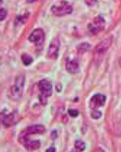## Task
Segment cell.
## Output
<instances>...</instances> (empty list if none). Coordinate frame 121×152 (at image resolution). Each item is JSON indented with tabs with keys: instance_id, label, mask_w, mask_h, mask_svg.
I'll return each mask as SVG.
<instances>
[{
	"instance_id": "cell-1",
	"label": "cell",
	"mask_w": 121,
	"mask_h": 152,
	"mask_svg": "<svg viewBox=\"0 0 121 152\" xmlns=\"http://www.w3.org/2000/svg\"><path fill=\"white\" fill-rule=\"evenodd\" d=\"M25 81L26 77L23 74L19 75L16 78L14 84L11 87L9 91V96L11 99L17 101V100L20 99L22 97Z\"/></svg>"
},
{
	"instance_id": "cell-2",
	"label": "cell",
	"mask_w": 121,
	"mask_h": 152,
	"mask_svg": "<svg viewBox=\"0 0 121 152\" xmlns=\"http://www.w3.org/2000/svg\"><path fill=\"white\" fill-rule=\"evenodd\" d=\"M72 7L65 1H60L56 4H54L51 7V12L55 16H62L71 14L72 12Z\"/></svg>"
},
{
	"instance_id": "cell-3",
	"label": "cell",
	"mask_w": 121,
	"mask_h": 152,
	"mask_svg": "<svg viewBox=\"0 0 121 152\" xmlns=\"http://www.w3.org/2000/svg\"><path fill=\"white\" fill-rule=\"evenodd\" d=\"M113 41V38L111 36L108 37V38L103 39L101 42H100L98 44L97 46L94 49V56L95 57H101L106 53V51L109 50L110 46L111 45Z\"/></svg>"
},
{
	"instance_id": "cell-4",
	"label": "cell",
	"mask_w": 121,
	"mask_h": 152,
	"mask_svg": "<svg viewBox=\"0 0 121 152\" xmlns=\"http://www.w3.org/2000/svg\"><path fill=\"white\" fill-rule=\"evenodd\" d=\"M106 26V21L104 18L100 16L95 17L92 23L89 24V30L92 34L96 35L102 31L104 29Z\"/></svg>"
},
{
	"instance_id": "cell-5",
	"label": "cell",
	"mask_w": 121,
	"mask_h": 152,
	"mask_svg": "<svg viewBox=\"0 0 121 152\" xmlns=\"http://www.w3.org/2000/svg\"><path fill=\"white\" fill-rule=\"evenodd\" d=\"M38 88L40 92V95L39 98H44V99H47L48 98L52 96L53 87H52L51 83L47 79H42L39 81Z\"/></svg>"
},
{
	"instance_id": "cell-6",
	"label": "cell",
	"mask_w": 121,
	"mask_h": 152,
	"mask_svg": "<svg viewBox=\"0 0 121 152\" xmlns=\"http://www.w3.org/2000/svg\"><path fill=\"white\" fill-rule=\"evenodd\" d=\"M45 33L41 28H37L31 33L29 40L37 47L42 46L45 41Z\"/></svg>"
},
{
	"instance_id": "cell-7",
	"label": "cell",
	"mask_w": 121,
	"mask_h": 152,
	"mask_svg": "<svg viewBox=\"0 0 121 152\" xmlns=\"http://www.w3.org/2000/svg\"><path fill=\"white\" fill-rule=\"evenodd\" d=\"M18 142L21 144L24 147L29 151H33L40 148V142L39 140H30L29 137L18 136Z\"/></svg>"
},
{
	"instance_id": "cell-8",
	"label": "cell",
	"mask_w": 121,
	"mask_h": 152,
	"mask_svg": "<svg viewBox=\"0 0 121 152\" xmlns=\"http://www.w3.org/2000/svg\"><path fill=\"white\" fill-rule=\"evenodd\" d=\"M45 132V127L44 125H34L27 127L24 129L23 131L20 133L18 136L21 137H29L31 134H43Z\"/></svg>"
},
{
	"instance_id": "cell-9",
	"label": "cell",
	"mask_w": 121,
	"mask_h": 152,
	"mask_svg": "<svg viewBox=\"0 0 121 152\" xmlns=\"http://www.w3.org/2000/svg\"><path fill=\"white\" fill-rule=\"evenodd\" d=\"M59 45H60V42H59V38H55L52 40L48 50L47 56L48 58L51 59V60H56V59H57Z\"/></svg>"
},
{
	"instance_id": "cell-10",
	"label": "cell",
	"mask_w": 121,
	"mask_h": 152,
	"mask_svg": "<svg viewBox=\"0 0 121 152\" xmlns=\"http://www.w3.org/2000/svg\"><path fill=\"white\" fill-rule=\"evenodd\" d=\"M106 101V97L103 94H96L90 100V107L92 109H96L98 107L103 106Z\"/></svg>"
},
{
	"instance_id": "cell-11",
	"label": "cell",
	"mask_w": 121,
	"mask_h": 152,
	"mask_svg": "<svg viewBox=\"0 0 121 152\" xmlns=\"http://www.w3.org/2000/svg\"><path fill=\"white\" fill-rule=\"evenodd\" d=\"M18 121V115L15 113H12L5 115L2 118V123L5 127H9L11 126L14 125Z\"/></svg>"
},
{
	"instance_id": "cell-12",
	"label": "cell",
	"mask_w": 121,
	"mask_h": 152,
	"mask_svg": "<svg viewBox=\"0 0 121 152\" xmlns=\"http://www.w3.org/2000/svg\"><path fill=\"white\" fill-rule=\"evenodd\" d=\"M65 68H66L67 72H69V73L76 74L79 71V63L76 60H69L66 62Z\"/></svg>"
},
{
	"instance_id": "cell-13",
	"label": "cell",
	"mask_w": 121,
	"mask_h": 152,
	"mask_svg": "<svg viewBox=\"0 0 121 152\" xmlns=\"http://www.w3.org/2000/svg\"><path fill=\"white\" fill-rule=\"evenodd\" d=\"M21 61L25 66H29L33 62V57L27 53H23L21 55Z\"/></svg>"
},
{
	"instance_id": "cell-14",
	"label": "cell",
	"mask_w": 121,
	"mask_h": 152,
	"mask_svg": "<svg viewBox=\"0 0 121 152\" xmlns=\"http://www.w3.org/2000/svg\"><path fill=\"white\" fill-rule=\"evenodd\" d=\"M90 48V45L87 42H83V43L80 44V45L78 46V53H84L85 52H87L88 50Z\"/></svg>"
},
{
	"instance_id": "cell-15",
	"label": "cell",
	"mask_w": 121,
	"mask_h": 152,
	"mask_svg": "<svg viewBox=\"0 0 121 152\" xmlns=\"http://www.w3.org/2000/svg\"><path fill=\"white\" fill-rule=\"evenodd\" d=\"M74 146H75L76 149L77 151H83L85 149V143L83 142L82 141L80 140H77L75 142V144H74Z\"/></svg>"
},
{
	"instance_id": "cell-16",
	"label": "cell",
	"mask_w": 121,
	"mask_h": 152,
	"mask_svg": "<svg viewBox=\"0 0 121 152\" xmlns=\"http://www.w3.org/2000/svg\"><path fill=\"white\" fill-rule=\"evenodd\" d=\"M29 18V14H24L23 16H18L16 18V23L17 24H23L27 21Z\"/></svg>"
},
{
	"instance_id": "cell-17",
	"label": "cell",
	"mask_w": 121,
	"mask_h": 152,
	"mask_svg": "<svg viewBox=\"0 0 121 152\" xmlns=\"http://www.w3.org/2000/svg\"><path fill=\"white\" fill-rule=\"evenodd\" d=\"M91 117L93 118V119H98L101 117V112L99 110H97L96 109H93L92 112L91 113Z\"/></svg>"
},
{
	"instance_id": "cell-18",
	"label": "cell",
	"mask_w": 121,
	"mask_h": 152,
	"mask_svg": "<svg viewBox=\"0 0 121 152\" xmlns=\"http://www.w3.org/2000/svg\"><path fill=\"white\" fill-rule=\"evenodd\" d=\"M7 16V12L5 9L0 8V21H3L6 18Z\"/></svg>"
},
{
	"instance_id": "cell-19",
	"label": "cell",
	"mask_w": 121,
	"mask_h": 152,
	"mask_svg": "<svg viewBox=\"0 0 121 152\" xmlns=\"http://www.w3.org/2000/svg\"><path fill=\"white\" fill-rule=\"evenodd\" d=\"M68 113L69 115L71 117H72V118H76V117L79 115V111L77 110H75V109H70V110H68Z\"/></svg>"
},
{
	"instance_id": "cell-20",
	"label": "cell",
	"mask_w": 121,
	"mask_h": 152,
	"mask_svg": "<svg viewBox=\"0 0 121 152\" xmlns=\"http://www.w3.org/2000/svg\"><path fill=\"white\" fill-rule=\"evenodd\" d=\"M96 1H97V0H84V2L89 7L94 6L95 4L96 3Z\"/></svg>"
},
{
	"instance_id": "cell-21",
	"label": "cell",
	"mask_w": 121,
	"mask_h": 152,
	"mask_svg": "<svg viewBox=\"0 0 121 152\" xmlns=\"http://www.w3.org/2000/svg\"><path fill=\"white\" fill-rule=\"evenodd\" d=\"M46 151H55V149L54 148H50L49 149L46 150Z\"/></svg>"
},
{
	"instance_id": "cell-22",
	"label": "cell",
	"mask_w": 121,
	"mask_h": 152,
	"mask_svg": "<svg viewBox=\"0 0 121 152\" xmlns=\"http://www.w3.org/2000/svg\"><path fill=\"white\" fill-rule=\"evenodd\" d=\"M26 1L28 3H33L35 2V1H36L37 0H26Z\"/></svg>"
},
{
	"instance_id": "cell-23",
	"label": "cell",
	"mask_w": 121,
	"mask_h": 152,
	"mask_svg": "<svg viewBox=\"0 0 121 152\" xmlns=\"http://www.w3.org/2000/svg\"><path fill=\"white\" fill-rule=\"evenodd\" d=\"M119 65H120V68H121V57L120 59H119Z\"/></svg>"
},
{
	"instance_id": "cell-24",
	"label": "cell",
	"mask_w": 121,
	"mask_h": 152,
	"mask_svg": "<svg viewBox=\"0 0 121 152\" xmlns=\"http://www.w3.org/2000/svg\"><path fill=\"white\" fill-rule=\"evenodd\" d=\"M2 2H3L2 0H0V4H2Z\"/></svg>"
}]
</instances>
